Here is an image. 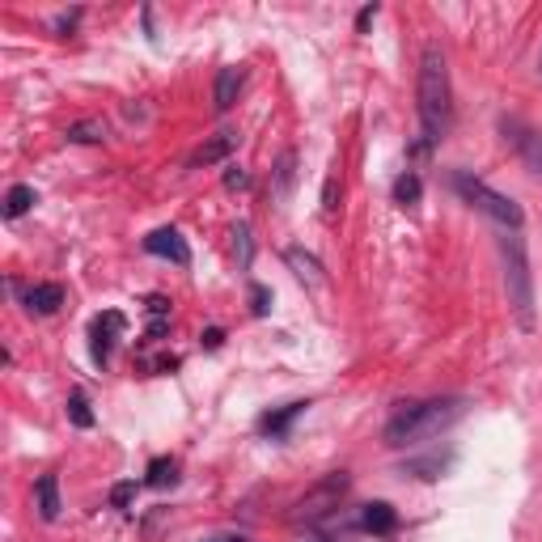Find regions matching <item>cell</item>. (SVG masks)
<instances>
[{
  "mask_svg": "<svg viewBox=\"0 0 542 542\" xmlns=\"http://www.w3.org/2000/svg\"><path fill=\"white\" fill-rule=\"evenodd\" d=\"M335 195H339V178L331 174V178H327V191H322V212H335V208H339Z\"/></svg>",
  "mask_w": 542,
  "mask_h": 542,
  "instance_id": "24",
  "label": "cell"
},
{
  "mask_svg": "<svg viewBox=\"0 0 542 542\" xmlns=\"http://www.w3.org/2000/svg\"><path fill=\"white\" fill-rule=\"evenodd\" d=\"M420 195H424V183H420V174L415 170H407L399 183H394V200H399L403 208H411V204H420Z\"/></svg>",
  "mask_w": 542,
  "mask_h": 542,
  "instance_id": "16",
  "label": "cell"
},
{
  "mask_svg": "<svg viewBox=\"0 0 542 542\" xmlns=\"http://www.w3.org/2000/svg\"><path fill=\"white\" fill-rule=\"evenodd\" d=\"M242 94V68L238 64H229L216 72V85H212V102H216V111H229L233 102H238Z\"/></svg>",
  "mask_w": 542,
  "mask_h": 542,
  "instance_id": "10",
  "label": "cell"
},
{
  "mask_svg": "<svg viewBox=\"0 0 542 542\" xmlns=\"http://www.w3.org/2000/svg\"><path fill=\"white\" fill-rule=\"evenodd\" d=\"M284 263L297 271V280H305V284H322V263L310 255V250L288 246V250H284Z\"/></svg>",
  "mask_w": 542,
  "mask_h": 542,
  "instance_id": "14",
  "label": "cell"
},
{
  "mask_svg": "<svg viewBox=\"0 0 542 542\" xmlns=\"http://www.w3.org/2000/svg\"><path fill=\"white\" fill-rule=\"evenodd\" d=\"M149 483H153V487L178 483V466H174L170 458H153V462H149Z\"/></svg>",
  "mask_w": 542,
  "mask_h": 542,
  "instance_id": "19",
  "label": "cell"
},
{
  "mask_svg": "<svg viewBox=\"0 0 542 542\" xmlns=\"http://www.w3.org/2000/svg\"><path fill=\"white\" fill-rule=\"evenodd\" d=\"M204 542H250V538H242V534H216V538H204Z\"/></svg>",
  "mask_w": 542,
  "mask_h": 542,
  "instance_id": "28",
  "label": "cell"
},
{
  "mask_svg": "<svg viewBox=\"0 0 542 542\" xmlns=\"http://www.w3.org/2000/svg\"><path fill=\"white\" fill-rule=\"evenodd\" d=\"M34 200H39V195H34V187H26V183L9 187V195H5V216H22V212H30Z\"/></svg>",
  "mask_w": 542,
  "mask_h": 542,
  "instance_id": "17",
  "label": "cell"
},
{
  "mask_svg": "<svg viewBox=\"0 0 542 542\" xmlns=\"http://www.w3.org/2000/svg\"><path fill=\"white\" fill-rule=\"evenodd\" d=\"M68 415H72V424H77V428H94V411H89V403H85L81 390L68 399Z\"/></svg>",
  "mask_w": 542,
  "mask_h": 542,
  "instance_id": "20",
  "label": "cell"
},
{
  "mask_svg": "<svg viewBox=\"0 0 542 542\" xmlns=\"http://www.w3.org/2000/svg\"><path fill=\"white\" fill-rule=\"evenodd\" d=\"M34 496H39V517L43 521H56L60 517V479L56 475H43L39 483H34Z\"/></svg>",
  "mask_w": 542,
  "mask_h": 542,
  "instance_id": "13",
  "label": "cell"
},
{
  "mask_svg": "<svg viewBox=\"0 0 542 542\" xmlns=\"http://www.w3.org/2000/svg\"><path fill=\"white\" fill-rule=\"evenodd\" d=\"M373 17H377V5H365V9H360V17H356V30H369Z\"/></svg>",
  "mask_w": 542,
  "mask_h": 542,
  "instance_id": "27",
  "label": "cell"
},
{
  "mask_svg": "<svg viewBox=\"0 0 542 542\" xmlns=\"http://www.w3.org/2000/svg\"><path fill=\"white\" fill-rule=\"evenodd\" d=\"M420 123H424V140L437 144L454 128V89H449V64L445 51L437 43L424 47L420 56Z\"/></svg>",
  "mask_w": 542,
  "mask_h": 542,
  "instance_id": "1",
  "label": "cell"
},
{
  "mask_svg": "<svg viewBox=\"0 0 542 542\" xmlns=\"http://www.w3.org/2000/svg\"><path fill=\"white\" fill-rule=\"evenodd\" d=\"M144 250H149V255L170 259V263H178V267L191 263V246L183 242V233H178V229H153L149 238H144Z\"/></svg>",
  "mask_w": 542,
  "mask_h": 542,
  "instance_id": "7",
  "label": "cell"
},
{
  "mask_svg": "<svg viewBox=\"0 0 542 542\" xmlns=\"http://www.w3.org/2000/svg\"><path fill=\"white\" fill-rule=\"evenodd\" d=\"M293 153H284L280 157V170H276V178H280V183H276V200H284V195H288V187H293Z\"/></svg>",
  "mask_w": 542,
  "mask_h": 542,
  "instance_id": "22",
  "label": "cell"
},
{
  "mask_svg": "<svg viewBox=\"0 0 542 542\" xmlns=\"http://www.w3.org/2000/svg\"><path fill=\"white\" fill-rule=\"evenodd\" d=\"M233 149H238V132H221V136H212L204 140L200 149H195L187 157V170H200V166H212V161H225Z\"/></svg>",
  "mask_w": 542,
  "mask_h": 542,
  "instance_id": "9",
  "label": "cell"
},
{
  "mask_svg": "<svg viewBox=\"0 0 542 542\" xmlns=\"http://www.w3.org/2000/svg\"><path fill=\"white\" fill-rule=\"evenodd\" d=\"M538 77H542V60H538Z\"/></svg>",
  "mask_w": 542,
  "mask_h": 542,
  "instance_id": "31",
  "label": "cell"
},
{
  "mask_svg": "<svg viewBox=\"0 0 542 542\" xmlns=\"http://www.w3.org/2000/svg\"><path fill=\"white\" fill-rule=\"evenodd\" d=\"M225 187H229V191H242V187H250V174H246L242 166H229V170H225Z\"/></svg>",
  "mask_w": 542,
  "mask_h": 542,
  "instance_id": "23",
  "label": "cell"
},
{
  "mask_svg": "<svg viewBox=\"0 0 542 542\" xmlns=\"http://www.w3.org/2000/svg\"><path fill=\"white\" fill-rule=\"evenodd\" d=\"M343 492H348V475H343V471L327 475L318 487H310V492L301 496V504H297V521H322V517H331V513L339 509Z\"/></svg>",
  "mask_w": 542,
  "mask_h": 542,
  "instance_id": "5",
  "label": "cell"
},
{
  "mask_svg": "<svg viewBox=\"0 0 542 542\" xmlns=\"http://www.w3.org/2000/svg\"><path fill=\"white\" fill-rule=\"evenodd\" d=\"M233 250H238V263L250 267V255H255L250 250V225H233Z\"/></svg>",
  "mask_w": 542,
  "mask_h": 542,
  "instance_id": "21",
  "label": "cell"
},
{
  "mask_svg": "<svg viewBox=\"0 0 542 542\" xmlns=\"http://www.w3.org/2000/svg\"><path fill=\"white\" fill-rule=\"evenodd\" d=\"M221 339H225L221 331H208V335H204V343H208V348H221Z\"/></svg>",
  "mask_w": 542,
  "mask_h": 542,
  "instance_id": "29",
  "label": "cell"
},
{
  "mask_svg": "<svg viewBox=\"0 0 542 542\" xmlns=\"http://www.w3.org/2000/svg\"><path fill=\"white\" fill-rule=\"evenodd\" d=\"M500 255H504V284H509L513 314H517L521 327H534V280H530V263H526V242H521V229H504Z\"/></svg>",
  "mask_w": 542,
  "mask_h": 542,
  "instance_id": "3",
  "label": "cell"
},
{
  "mask_svg": "<svg viewBox=\"0 0 542 542\" xmlns=\"http://www.w3.org/2000/svg\"><path fill=\"white\" fill-rule=\"evenodd\" d=\"M305 542H335V538H305Z\"/></svg>",
  "mask_w": 542,
  "mask_h": 542,
  "instance_id": "30",
  "label": "cell"
},
{
  "mask_svg": "<svg viewBox=\"0 0 542 542\" xmlns=\"http://www.w3.org/2000/svg\"><path fill=\"white\" fill-rule=\"evenodd\" d=\"M68 140L72 144H98V140H106V123L85 119V123H77V128H68Z\"/></svg>",
  "mask_w": 542,
  "mask_h": 542,
  "instance_id": "18",
  "label": "cell"
},
{
  "mask_svg": "<svg viewBox=\"0 0 542 542\" xmlns=\"http://www.w3.org/2000/svg\"><path fill=\"white\" fill-rule=\"evenodd\" d=\"M466 411L462 399H424V403H403L399 411L390 415L386 424V445L390 449H403V445H420L428 437H437L449 424Z\"/></svg>",
  "mask_w": 542,
  "mask_h": 542,
  "instance_id": "2",
  "label": "cell"
},
{
  "mask_svg": "<svg viewBox=\"0 0 542 542\" xmlns=\"http://www.w3.org/2000/svg\"><path fill=\"white\" fill-rule=\"evenodd\" d=\"M310 407V403H288V407H280V411H271V415H263V432H271V437H284L288 432V424L297 420V415Z\"/></svg>",
  "mask_w": 542,
  "mask_h": 542,
  "instance_id": "15",
  "label": "cell"
},
{
  "mask_svg": "<svg viewBox=\"0 0 542 542\" xmlns=\"http://www.w3.org/2000/svg\"><path fill=\"white\" fill-rule=\"evenodd\" d=\"M360 526L369 534H394L399 530V513H394L386 500H373V504H365V513H360Z\"/></svg>",
  "mask_w": 542,
  "mask_h": 542,
  "instance_id": "11",
  "label": "cell"
},
{
  "mask_svg": "<svg viewBox=\"0 0 542 542\" xmlns=\"http://www.w3.org/2000/svg\"><path fill=\"white\" fill-rule=\"evenodd\" d=\"M454 191L462 195L466 204H471L475 212H483L487 221H496V225H504V229H521V204L517 200H509V195H500V191H492L483 183V178H475V174H466V170H458L454 174Z\"/></svg>",
  "mask_w": 542,
  "mask_h": 542,
  "instance_id": "4",
  "label": "cell"
},
{
  "mask_svg": "<svg viewBox=\"0 0 542 542\" xmlns=\"http://www.w3.org/2000/svg\"><path fill=\"white\" fill-rule=\"evenodd\" d=\"M123 314L119 310H106L102 318H94V327H89V339H94V360L98 365H106V356H111V348H115V339L123 335Z\"/></svg>",
  "mask_w": 542,
  "mask_h": 542,
  "instance_id": "8",
  "label": "cell"
},
{
  "mask_svg": "<svg viewBox=\"0 0 542 542\" xmlns=\"http://www.w3.org/2000/svg\"><path fill=\"white\" fill-rule=\"evenodd\" d=\"M250 301H255V314H267V305H271V293H267L263 284H255V288H250Z\"/></svg>",
  "mask_w": 542,
  "mask_h": 542,
  "instance_id": "26",
  "label": "cell"
},
{
  "mask_svg": "<svg viewBox=\"0 0 542 542\" xmlns=\"http://www.w3.org/2000/svg\"><path fill=\"white\" fill-rule=\"evenodd\" d=\"M132 496H136V483H119L115 492H111V500L119 504V509H128V504H132Z\"/></svg>",
  "mask_w": 542,
  "mask_h": 542,
  "instance_id": "25",
  "label": "cell"
},
{
  "mask_svg": "<svg viewBox=\"0 0 542 542\" xmlns=\"http://www.w3.org/2000/svg\"><path fill=\"white\" fill-rule=\"evenodd\" d=\"M500 132H504V140H509L521 157H526V166L534 174H542V136H534L521 119H500Z\"/></svg>",
  "mask_w": 542,
  "mask_h": 542,
  "instance_id": "6",
  "label": "cell"
},
{
  "mask_svg": "<svg viewBox=\"0 0 542 542\" xmlns=\"http://www.w3.org/2000/svg\"><path fill=\"white\" fill-rule=\"evenodd\" d=\"M64 305V288L60 284H34L26 293V310L30 314H56Z\"/></svg>",
  "mask_w": 542,
  "mask_h": 542,
  "instance_id": "12",
  "label": "cell"
}]
</instances>
